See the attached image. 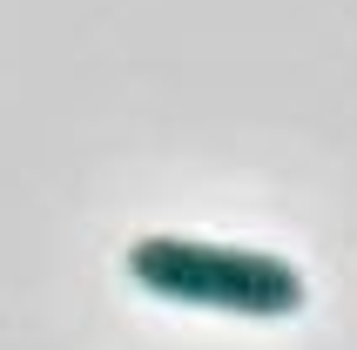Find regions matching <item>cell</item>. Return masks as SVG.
I'll list each match as a JSON object with an SVG mask.
<instances>
[{
	"label": "cell",
	"instance_id": "cell-1",
	"mask_svg": "<svg viewBox=\"0 0 357 350\" xmlns=\"http://www.w3.org/2000/svg\"><path fill=\"white\" fill-rule=\"evenodd\" d=\"M121 263L162 303L229 310V317H297L303 310V270L270 250L196 243V236H142V243H128Z\"/></svg>",
	"mask_w": 357,
	"mask_h": 350
}]
</instances>
